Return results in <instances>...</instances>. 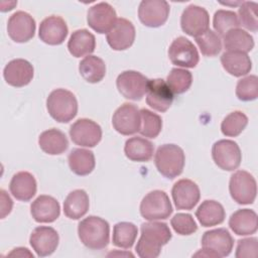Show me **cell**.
I'll return each instance as SVG.
<instances>
[{
	"label": "cell",
	"mask_w": 258,
	"mask_h": 258,
	"mask_svg": "<svg viewBox=\"0 0 258 258\" xmlns=\"http://www.w3.org/2000/svg\"><path fill=\"white\" fill-rule=\"evenodd\" d=\"M141 236L137 242L135 251L141 258H156L161 252L162 246L167 244L172 235L165 223L149 221L141 225Z\"/></svg>",
	"instance_id": "cell-1"
},
{
	"label": "cell",
	"mask_w": 258,
	"mask_h": 258,
	"mask_svg": "<svg viewBox=\"0 0 258 258\" xmlns=\"http://www.w3.org/2000/svg\"><path fill=\"white\" fill-rule=\"evenodd\" d=\"M78 235L81 242L91 250H101L110 241L109 223L97 216H89L78 225Z\"/></svg>",
	"instance_id": "cell-2"
},
{
	"label": "cell",
	"mask_w": 258,
	"mask_h": 258,
	"mask_svg": "<svg viewBox=\"0 0 258 258\" xmlns=\"http://www.w3.org/2000/svg\"><path fill=\"white\" fill-rule=\"evenodd\" d=\"M203 250L197 252L192 257L221 258L228 256L233 249L234 239L225 228H218L204 233L201 241Z\"/></svg>",
	"instance_id": "cell-3"
},
{
	"label": "cell",
	"mask_w": 258,
	"mask_h": 258,
	"mask_svg": "<svg viewBox=\"0 0 258 258\" xmlns=\"http://www.w3.org/2000/svg\"><path fill=\"white\" fill-rule=\"evenodd\" d=\"M184 161L183 150L175 144L160 145L154 156V163L158 172L169 179H173L181 174Z\"/></svg>",
	"instance_id": "cell-4"
},
{
	"label": "cell",
	"mask_w": 258,
	"mask_h": 258,
	"mask_svg": "<svg viewBox=\"0 0 258 258\" xmlns=\"http://www.w3.org/2000/svg\"><path fill=\"white\" fill-rule=\"evenodd\" d=\"M46 109L52 119L59 123H68L78 113V101L71 91L55 89L46 99Z\"/></svg>",
	"instance_id": "cell-5"
},
{
	"label": "cell",
	"mask_w": 258,
	"mask_h": 258,
	"mask_svg": "<svg viewBox=\"0 0 258 258\" xmlns=\"http://www.w3.org/2000/svg\"><path fill=\"white\" fill-rule=\"evenodd\" d=\"M140 214L147 221L169 218L172 214V206L166 192L159 189L148 192L140 203Z\"/></svg>",
	"instance_id": "cell-6"
},
{
	"label": "cell",
	"mask_w": 258,
	"mask_h": 258,
	"mask_svg": "<svg viewBox=\"0 0 258 258\" xmlns=\"http://www.w3.org/2000/svg\"><path fill=\"white\" fill-rule=\"evenodd\" d=\"M229 191L239 205L253 204L257 194V183L254 176L246 170H237L231 175Z\"/></svg>",
	"instance_id": "cell-7"
},
{
	"label": "cell",
	"mask_w": 258,
	"mask_h": 258,
	"mask_svg": "<svg viewBox=\"0 0 258 258\" xmlns=\"http://www.w3.org/2000/svg\"><path fill=\"white\" fill-rule=\"evenodd\" d=\"M212 157L221 169L227 171L237 169L242 161V153L239 145L229 139H222L214 143Z\"/></svg>",
	"instance_id": "cell-8"
},
{
	"label": "cell",
	"mask_w": 258,
	"mask_h": 258,
	"mask_svg": "<svg viewBox=\"0 0 258 258\" xmlns=\"http://www.w3.org/2000/svg\"><path fill=\"white\" fill-rule=\"evenodd\" d=\"M149 80L136 71H125L116 80L119 93L126 99L139 101L147 92Z\"/></svg>",
	"instance_id": "cell-9"
},
{
	"label": "cell",
	"mask_w": 258,
	"mask_h": 258,
	"mask_svg": "<svg viewBox=\"0 0 258 258\" xmlns=\"http://www.w3.org/2000/svg\"><path fill=\"white\" fill-rule=\"evenodd\" d=\"M112 125L118 133L125 136L139 132L141 126L140 110L133 104L124 103L114 112Z\"/></svg>",
	"instance_id": "cell-10"
},
{
	"label": "cell",
	"mask_w": 258,
	"mask_h": 258,
	"mask_svg": "<svg viewBox=\"0 0 258 258\" xmlns=\"http://www.w3.org/2000/svg\"><path fill=\"white\" fill-rule=\"evenodd\" d=\"M180 26L183 32L192 37H198L209 30L210 16L208 11L198 5L190 4L182 12Z\"/></svg>",
	"instance_id": "cell-11"
},
{
	"label": "cell",
	"mask_w": 258,
	"mask_h": 258,
	"mask_svg": "<svg viewBox=\"0 0 258 258\" xmlns=\"http://www.w3.org/2000/svg\"><path fill=\"white\" fill-rule=\"evenodd\" d=\"M72 141L83 147H94L102 139V128L95 121L87 118L77 120L70 128Z\"/></svg>",
	"instance_id": "cell-12"
},
{
	"label": "cell",
	"mask_w": 258,
	"mask_h": 258,
	"mask_svg": "<svg viewBox=\"0 0 258 258\" xmlns=\"http://www.w3.org/2000/svg\"><path fill=\"white\" fill-rule=\"evenodd\" d=\"M169 11V4L164 0H143L139 4L138 17L143 25L154 28L166 22Z\"/></svg>",
	"instance_id": "cell-13"
},
{
	"label": "cell",
	"mask_w": 258,
	"mask_h": 258,
	"mask_svg": "<svg viewBox=\"0 0 258 258\" xmlns=\"http://www.w3.org/2000/svg\"><path fill=\"white\" fill-rule=\"evenodd\" d=\"M168 57L170 61L182 68H195L199 60V52L194 43L184 36L175 38L168 48Z\"/></svg>",
	"instance_id": "cell-14"
},
{
	"label": "cell",
	"mask_w": 258,
	"mask_h": 258,
	"mask_svg": "<svg viewBox=\"0 0 258 258\" xmlns=\"http://www.w3.org/2000/svg\"><path fill=\"white\" fill-rule=\"evenodd\" d=\"M35 20L25 11H16L7 22V32L9 37L18 43L27 42L34 36Z\"/></svg>",
	"instance_id": "cell-15"
},
{
	"label": "cell",
	"mask_w": 258,
	"mask_h": 258,
	"mask_svg": "<svg viewBox=\"0 0 258 258\" xmlns=\"http://www.w3.org/2000/svg\"><path fill=\"white\" fill-rule=\"evenodd\" d=\"M117 20V14L112 5L100 2L88 10V25L98 33H108Z\"/></svg>",
	"instance_id": "cell-16"
},
{
	"label": "cell",
	"mask_w": 258,
	"mask_h": 258,
	"mask_svg": "<svg viewBox=\"0 0 258 258\" xmlns=\"http://www.w3.org/2000/svg\"><path fill=\"white\" fill-rule=\"evenodd\" d=\"M171 196L177 210H192L200 201L201 192L195 181L182 178L173 184Z\"/></svg>",
	"instance_id": "cell-17"
},
{
	"label": "cell",
	"mask_w": 258,
	"mask_h": 258,
	"mask_svg": "<svg viewBox=\"0 0 258 258\" xmlns=\"http://www.w3.org/2000/svg\"><path fill=\"white\" fill-rule=\"evenodd\" d=\"M57 232L47 226L36 227L29 237V243L38 257L51 255L58 246Z\"/></svg>",
	"instance_id": "cell-18"
},
{
	"label": "cell",
	"mask_w": 258,
	"mask_h": 258,
	"mask_svg": "<svg viewBox=\"0 0 258 258\" xmlns=\"http://www.w3.org/2000/svg\"><path fill=\"white\" fill-rule=\"evenodd\" d=\"M172 101L173 94L164 80H149L146 92V103L150 108L162 113L169 109Z\"/></svg>",
	"instance_id": "cell-19"
},
{
	"label": "cell",
	"mask_w": 258,
	"mask_h": 258,
	"mask_svg": "<svg viewBox=\"0 0 258 258\" xmlns=\"http://www.w3.org/2000/svg\"><path fill=\"white\" fill-rule=\"evenodd\" d=\"M110 47L114 50H125L135 40V27L126 18H117L114 26L106 35Z\"/></svg>",
	"instance_id": "cell-20"
},
{
	"label": "cell",
	"mask_w": 258,
	"mask_h": 258,
	"mask_svg": "<svg viewBox=\"0 0 258 258\" xmlns=\"http://www.w3.org/2000/svg\"><path fill=\"white\" fill-rule=\"evenodd\" d=\"M68 25L60 16L51 15L44 18L39 25L38 36L49 45L61 44L68 36Z\"/></svg>",
	"instance_id": "cell-21"
},
{
	"label": "cell",
	"mask_w": 258,
	"mask_h": 258,
	"mask_svg": "<svg viewBox=\"0 0 258 258\" xmlns=\"http://www.w3.org/2000/svg\"><path fill=\"white\" fill-rule=\"evenodd\" d=\"M33 74L34 70L32 64L23 58L10 60L3 70V77L6 83L16 88L28 85L32 81Z\"/></svg>",
	"instance_id": "cell-22"
},
{
	"label": "cell",
	"mask_w": 258,
	"mask_h": 258,
	"mask_svg": "<svg viewBox=\"0 0 258 258\" xmlns=\"http://www.w3.org/2000/svg\"><path fill=\"white\" fill-rule=\"evenodd\" d=\"M30 214L37 223H52L59 217L60 207L54 198L41 195L32 202Z\"/></svg>",
	"instance_id": "cell-23"
},
{
	"label": "cell",
	"mask_w": 258,
	"mask_h": 258,
	"mask_svg": "<svg viewBox=\"0 0 258 258\" xmlns=\"http://www.w3.org/2000/svg\"><path fill=\"white\" fill-rule=\"evenodd\" d=\"M9 189L16 200L28 202L36 194V180L30 172L19 171L12 176L9 183Z\"/></svg>",
	"instance_id": "cell-24"
},
{
	"label": "cell",
	"mask_w": 258,
	"mask_h": 258,
	"mask_svg": "<svg viewBox=\"0 0 258 258\" xmlns=\"http://www.w3.org/2000/svg\"><path fill=\"white\" fill-rule=\"evenodd\" d=\"M229 227L238 236L255 234L258 228L257 214L250 209L238 210L231 215Z\"/></svg>",
	"instance_id": "cell-25"
},
{
	"label": "cell",
	"mask_w": 258,
	"mask_h": 258,
	"mask_svg": "<svg viewBox=\"0 0 258 258\" xmlns=\"http://www.w3.org/2000/svg\"><path fill=\"white\" fill-rule=\"evenodd\" d=\"M40 149L49 155H58L63 153L69 147V141L63 132L51 128L43 131L38 137Z\"/></svg>",
	"instance_id": "cell-26"
},
{
	"label": "cell",
	"mask_w": 258,
	"mask_h": 258,
	"mask_svg": "<svg viewBox=\"0 0 258 258\" xmlns=\"http://www.w3.org/2000/svg\"><path fill=\"white\" fill-rule=\"evenodd\" d=\"M96 47V39L87 29H78L74 31L68 41V49L75 57L90 55Z\"/></svg>",
	"instance_id": "cell-27"
},
{
	"label": "cell",
	"mask_w": 258,
	"mask_h": 258,
	"mask_svg": "<svg viewBox=\"0 0 258 258\" xmlns=\"http://www.w3.org/2000/svg\"><path fill=\"white\" fill-rule=\"evenodd\" d=\"M196 217L203 227H213L222 224L226 214L224 207L219 202L206 200L197 209Z\"/></svg>",
	"instance_id": "cell-28"
},
{
	"label": "cell",
	"mask_w": 258,
	"mask_h": 258,
	"mask_svg": "<svg viewBox=\"0 0 258 258\" xmlns=\"http://www.w3.org/2000/svg\"><path fill=\"white\" fill-rule=\"evenodd\" d=\"M224 70L234 77H242L250 73L252 61L247 53L240 51H225L221 56Z\"/></svg>",
	"instance_id": "cell-29"
},
{
	"label": "cell",
	"mask_w": 258,
	"mask_h": 258,
	"mask_svg": "<svg viewBox=\"0 0 258 258\" xmlns=\"http://www.w3.org/2000/svg\"><path fill=\"white\" fill-rule=\"evenodd\" d=\"M90 207L89 196L84 189L71 191L63 202V213L72 220H79L84 217Z\"/></svg>",
	"instance_id": "cell-30"
},
{
	"label": "cell",
	"mask_w": 258,
	"mask_h": 258,
	"mask_svg": "<svg viewBox=\"0 0 258 258\" xmlns=\"http://www.w3.org/2000/svg\"><path fill=\"white\" fill-rule=\"evenodd\" d=\"M154 146L152 142L142 137H131L125 142L124 153L132 161L146 162L153 156Z\"/></svg>",
	"instance_id": "cell-31"
},
{
	"label": "cell",
	"mask_w": 258,
	"mask_h": 258,
	"mask_svg": "<svg viewBox=\"0 0 258 258\" xmlns=\"http://www.w3.org/2000/svg\"><path fill=\"white\" fill-rule=\"evenodd\" d=\"M68 161L71 170L81 176L90 174L96 165L94 153L84 148L73 149L69 154Z\"/></svg>",
	"instance_id": "cell-32"
},
{
	"label": "cell",
	"mask_w": 258,
	"mask_h": 258,
	"mask_svg": "<svg viewBox=\"0 0 258 258\" xmlns=\"http://www.w3.org/2000/svg\"><path fill=\"white\" fill-rule=\"evenodd\" d=\"M223 37L224 47L227 51H240L247 53L254 47V39L252 35L241 28L232 29Z\"/></svg>",
	"instance_id": "cell-33"
},
{
	"label": "cell",
	"mask_w": 258,
	"mask_h": 258,
	"mask_svg": "<svg viewBox=\"0 0 258 258\" xmlns=\"http://www.w3.org/2000/svg\"><path fill=\"white\" fill-rule=\"evenodd\" d=\"M79 72L83 79L91 84L101 82L106 76V64L97 55H88L79 63Z\"/></svg>",
	"instance_id": "cell-34"
},
{
	"label": "cell",
	"mask_w": 258,
	"mask_h": 258,
	"mask_svg": "<svg viewBox=\"0 0 258 258\" xmlns=\"http://www.w3.org/2000/svg\"><path fill=\"white\" fill-rule=\"evenodd\" d=\"M138 229L130 222H119L113 228L112 242L116 247L130 249L137 237Z\"/></svg>",
	"instance_id": "cell-35"
},
{
	"label": "cell",
	"mask_w": 258,
	"mask_h": 258,
	"mask_svg": "<svg viewBox=\"0 0 258 258\" xmlns=\"http://www.w3.org/2000/svg\"><path fill=\"white\" fill-rule=\"evenodd\" d=\"M213 26L219 36H224L228 31L239 28L238 15L232 10L219 9L214 14Z\"/></svg>",
	"instance_id": "cell-36"
},
{
	"label": "cell",
	"mask_w": 258,
	"mask_h": 258,
	"mask_svg": "<svg viewBox=\"0 0 258 258\" xmlns=\"http://www.w3.org/2000/svg\"><path fill=\"white\" fill-rule=\"evenodd\" d=\"M192 83L191 73L184 69L173 68L166 78V84L172 94H182L186 92Z\"/></svg>",
	"instance_id": "cell-37"
},
{
	"label": "cell",
	"mask_w": 258,
	"mask_h": 258,
	"mask_svg": "<svg viewBox=\"0 0 258 258\" xmlns=\"http://www.w3.org/2000/svg\"><path fill=\"white\" fill-rule=\"evenodd\" d=\"M248 124V117L242 111H234L224 118L221 131L225 136L236 137L240 135Z\"/></svg>",
	"instance_id": "cell-38"
},
{
	"label": "cell",
	"mask_w": 258,
	"mask_h": 258,
	"mask_svg": "<svg viewBox=\"0 0 258 258\" xmlns=\"http://www.w3.org/2000/svg\"><path fill=\"white\" fill-rule=\"evenodd\" d=\"M141 126L139 133L148 138H155L158 136L162 129V119L159 115L147 109L140 110Z\"/></svg>",
	"instance_id": "cell-39"
},
{
	"label": "cell",
	"mask_w": 258,
	"mask_h": 258,
	"mask_svg": "<svg viewBox=\"0 0 258 258\" xmlns=\"http://www.w3.org/2000/svg\"><path fill=\"white\" fill-rule=\"evenodd\" d=\"M202 54L205 56H216L222 50L221 37L213 30L209 29L202 35L195 38Z\"/></svg>",
	"instance_id": "cell-40"
},
{
	"label": "cell",
	"mask_w": 258,
	"mask_h": 258,
	"mask_svg": "<svg viewBox=\"0 0 258 258\" xmlns=\"http://www.w3.org/2000/svg\"><path fill=\"white\" fill-rule=\"evenodd\" d=\"M258 4L252 1L242 2L238 10V18L240 25L246 29L256 32L258 29V17H257Z\"/></svg>",
	"instance_id": "cell-41"
},
{
	"label": "cell",
	"mask_w": 258,
	"mask_h": 258,
	"mask_svg": "<svg viewBox=\"0 0 258 258\" xmlns=\"http://www.w3.org/2000/svg\"><path fill=\"white\" fill-rule=\"evenodd\" d=\"M236 96L240 101L249 102L258 97V78L255 75L247 76L238 81L236 86Z\"/></svg>",
	"instance_id": "cell-42"
},
{
	"label": "cell",
	"mask_w": 258,
	"mask_h": 258,
	"mask_svg": "<svg viewBox=\"0 0 258 258\" xmlns=\"http://www.w3.org/2000/svg\"><path fill=\"white\" fill-rule=\"evenodd\" d=\"M170 225L175 233L181 236L191 235L198 230V225L192 216L184 213H178L174 215L170 220Z\"/></svg>",
	"instance_id": "cell-43"
},
{
	"label": "cell",
	"mask_w": 258,
	"mask_h": 258,
	"mask_svg": "<svg viewBox=\"0 0 258 258\" xmlns=\"http://www.w3.org/2000/svg\"><path fill=\"white\" fill-rule=\"evenodd\" d=\"M258 255L257 238H245L238 241L236 254L237 258H256Z\"/></svg>",
	"instance_id": "cell-44"
},
{
	"label": "cell",
	"mask_w": 258,
	"mask_h": 258,
	"mask_svg": "<svg viewBox=\"0 0 258 258\" xmlns=\"http://www.w3.org/2000/svg\"><path fill=\"white\" fill-rule=\"evenodd\" d=\"M0 201H1V219H4L10 214L13 206V202L4 189H0Z\"/></svg>",
	"instance_id": "cell-45"
},
{
	"label": "cell",
	"mask_w": 258,
	"mask_h": 258,
	"mask_svg": "<svg viewBox=\"0 0 258 258\" xmlns=\"http://www.w3.org/2000/svg\"><path fill=\"white\" fill-rule=\"evenodd\" d=\"M8 256H15V257H32V258H33V254H32L27 248H23V247L14 248V249L8 254Z\"/></svg>",
	"instance_id": "cell-46"
}]
</instances>
